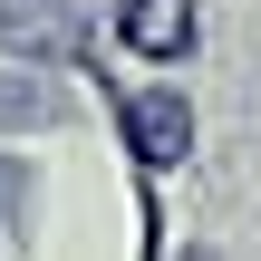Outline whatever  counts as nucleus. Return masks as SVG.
Segmentation results:
<instances>
[{"mask_svg": "<svg viewBox=\"0 0 261 261\" xmlns=\"http://www.w3.org/2000/svg\"><path fill=\"white\" fill-rule=\"evenodd\" d=\"M0 48L29 68L87 58V0H0Z\"/></svg>", "mask_w": 261, "mask_h": 261, "instance_id": "f257e3e1", "label": "nucleus"}, {"mask_svg": "<svg viewBox=\"0 0 261 261\" xmlns=\"http://www.w3.org/2000/svg\"><path fill=\"white\" fill-rule=\"evenodd\" d=\"M116 126H126V145H136L145 174L174 165V155L194 145V107H184V87H136V97H116Z\"/></svg>", "mask_w": 261, "mask_h": 261, "instance_id": "f03ea898", "label": "nucleus"}, {"mask_svg": "<svg viewBox=\"0 0 261 261\" xmlns=\"http://www.w3.org/2000/svg\"><path fill=\"white\" fill-rule=\"evenodd\" d=\"M194 29H203L194 0H116V39H126L136 58H165V68H174V58L194 48Z\"/></svg>", "mask_w": 261, "mask_h": 261, "instance_id": "7ed1b4c3", "label": "nucleus"}, {"mask_svg": "<svg viewBox=\"0 0 261 261\" xmlns=\"http://www.w3.org/2000/svg\"><path fill=\"white\" fill-rule=\"evenodd\" d=\"M58 116V87H39V77H0V126H48Z\"/></svg>", "mask_w": 261, "mask_h": 261, "instance_id": "20e7f679", "label": "nucleus"}, {"mask_svg": "<svg viewBox=\"0 0 261 261\" xmlns=\"http://www.w3.org/2000/svg\"><path fill=\"white\" fill-rule=\"evenodd\" d=\"M0 203H10V213H29V165H10V155H0Z\"/></svg>", "mask_w": 261, "mask_h": 261, "instance_id": "39448f33", "label": "nucleus"}, {"mask_svg": "<svg viewBox=\"0 0 261 261\" xmlns=\"http://www.w3.org/2000/svg\"><path fill=\"white\" fill-rule=\"evenodd\" d=\"M184 261H223V252H203V242H194V252H184Z\"/></svg>", "mask_w": 261, "mask_h": 261, "instance_id": "423d86ee", "label": "nucleus"}]
</instances>
